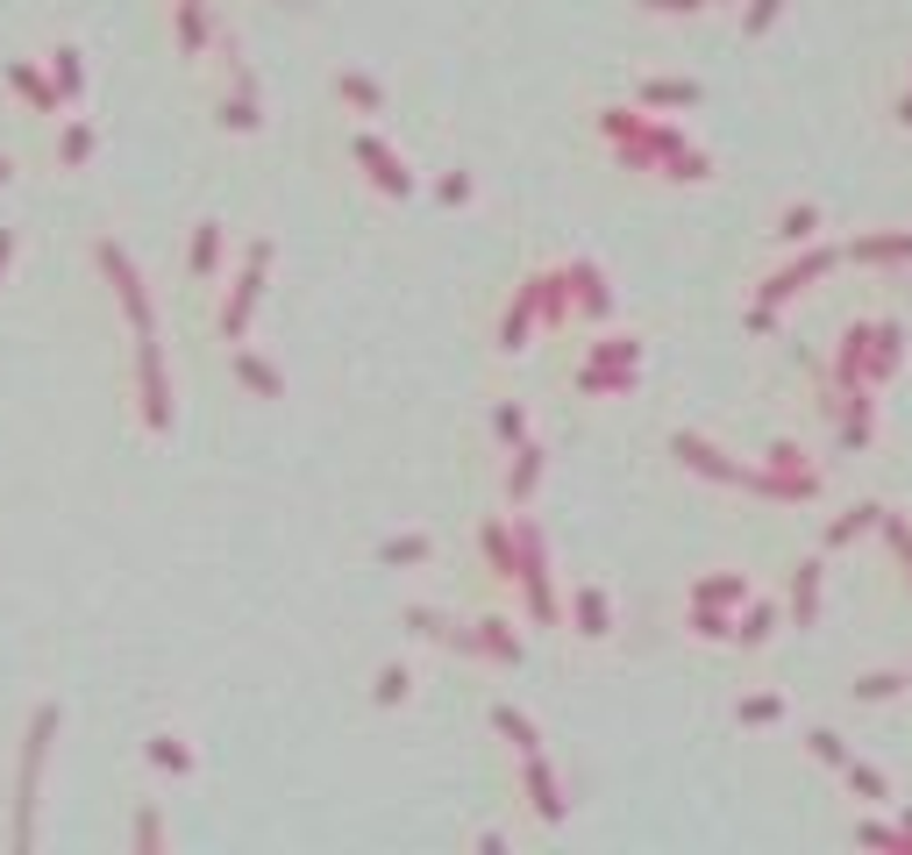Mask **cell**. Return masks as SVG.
<instances>
[{"instance_id": "6da1fadb", "label": "cell", "mask_w": 912, "mask_h": 855, "mask_svg": "<svg viewBox=\"0 0 912 855\" xmlns=\"http://www.w3.org/2000/svg\"><path fill=\"white\" fill-rule=\"evenodd\" d=\"M8 250H14V235H0V264H8Z\"/></svg>"}, {"instance_id": "7a4b0ae2", "label": "cell", "mask_w": 912, "mask_h": 855, "mask_svg": "<svg viewBox=\"0 0 912 855\" xmlns=\"http://www.w3.org/2000/svg\"><path fill=\"white\" fill-rule=\"evenodd\" d=\"M0 178H8V157H0Z\"/></svg>"}]
</instances>
